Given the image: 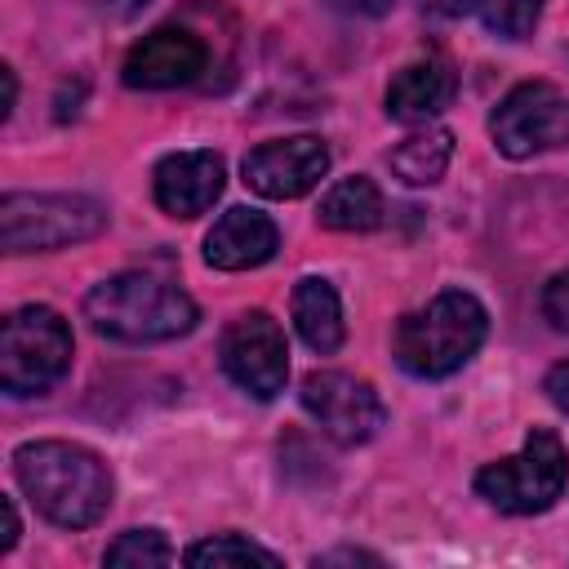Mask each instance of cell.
<instances>
[{
	"label": "cell",
	"instance_id": "13",
	"mask_svg": "<svg viewBox=\"0 0 569 569\" xmlns=\"http://www.w3.org/2000/svg\"><path fill=\"white\" fill-rule=\"evenodd\" d=\"M276 222L258 209H227L204 236V258L218 271H249L276 253Z\"/></svg>",
	"mask_w": 569,
	"mask_h": 569
},
{
	"label": "cell",
	"instance_id": "27",
	"mask_svg": "<svg viewBox=\"0 0 569 569\" xmlns=\"http://www.w3.org/2000/svg\"><path fill=\"white\" fill-rule=\"evenodd\" d=\"M342 4H351V9H360V13H382L391 0H342Z\"/></svg>",
	"mask_w": 569,
	"mask_h": 569
},
{
	"label": "cell",
	"instance_id": "10",
	"mask_svg": "<svg viewBox=\"0 0 569 569\" xmlns=\"http://www.w3.org/2000/svg\"><path fill=\"white\" fill-rule=\"evenodd\" d=\"M329 173V147L311 133L262 142L244 156V182L267 200H298Z\"/></svg>",
	"mask_w": 569,
	"mask_h": 569
},
{
	"label": "cell",
	"instance_id": "2",
	"mask_svg": "<svg viewBox=\"0 0 569 569\" xmlns=\"http://www.w3.org/2000/svg\"><path fill=\"white\" fill-rule=\"evenodd\" d=\"M84 316L107 338L164 342V338H182L196 325V302L173 280H160L147 271H120L89 289Z\"/></svg>",
	"mask_w": 569,
	"mask_h": 569
},
{
	"label": "cell",
	"instance_id": "21",
	"mask_svg": "<svg viewBox=\"0 0 569 569\" xmlns=\"http://www.w3.org/2000/svg\"><path fill=\"white\" fill-rule=\"evenodd\" d=\"M542 316L560 333H569V271H560V276L547 280V289H542Z\"/></svg>",
	"mask_w": 569,
	"mask_h": 569
},
{
	"label": "cell",
	"instance_id": "3",
	"mask_svg": "<svg viewBox=\"0 0 569 569\" xmlns=\"http://www.w3.org/2000/svg\"><path fill=\"white\" fill-rule=\"evenodd\" d=\"M485 333H489L485 307L467 289H445L422 311H409L396 325V360L413 378H445L476 356Z\"/></svg>",
	"mask_w": 569,
	"mask_h": 569
},
{
	"label": "cell",
	"instance_id": "25",
	"mask_svg": "<svg viewBox=\"0 0 569 569\" xmlns=\"http://www.w3.org/2000/svg\"><path fill=\"white\" fill-rule=\"evenodd\" d=\"M360 560L378 565V556H369V551H329V556H316V565H360Z\"/></svg>",
	"mask_w": 569,
	"mask_h": 569
},
{
	"label": "cell",
	"instance_id": "7",
	"mask_svg": "<svg viewBox=\"0 0 569 569\" xmlns=\"http://www.w3.org/2000/svg\"><path fill=\"white\" fill-rule=\"evenodd\" d=\"M489 133L511 160L556 151L569 142V98L547 80H525L493 107Z\"/></svg>",
	"mask_w": 569,
	"mask_h": 569
},
{
	"label": "cell",
	"instance_id": "23",
	"mask_svg": "<svg viewBox=\"0 0 569 569\" xmlns=\"http://www.w3.org/2000/svg\"><path fill=\"white\" fill-rule=\"evenodd\" d=\"M0 520H4L0 551H13V542H18V511H13V498H0Z\"/></svg>",
	"mask_w": 569,
	"mask_h": 569
},
{
	"label": "cell",
	"instance_id": "14",
	"mask_svg": "<svg viewBox=\"0 0 569 569\" xmlns=\"http://www.w3.org/2000/svg\"><path fill=\"white\" fill-rule=\"evenodd\" d=\"M453 71L440 58H418L409 67H400L387 84V116L405 120V124H422L431 116H440L453 102Z\"/></svg>",
	"mask_w": 569,
	"mask_h": 569
},
{
	"label": "cell",
	"instance_id": "19",
	"mask_svg": "<svg viewBox=\"0 0 569 569\" xmlns=\"http://www.w3.org/2000/svg\"><path fill=\"white\" fill-rule=\"evenodd\" d=\"M102 560L107 565H169L173 560V547L164 542L160 529H129V533H120L107 547Z\"/></svg>",
	"mask_w": 569,
	"mask_h": 569
},
{
	"label": "cell",
	"instance_id": "24",
	"mask_svg": "<svg viewBox=\"0 0 569 569\" xmlns=\"http://www.w3.org/2000/svg\"><path fill=\"white\" fill-rule=\"evenodd\" d=\"M427 4H431L440 18H462V13H476L485 0H427Z\"/></svg>",
	"mask_w": 569,
	"mask_h": 569
},
{
	"label": "cell",
	"instance_id": "9",
	"mask_svg": "<svg viewBox=\"0 0 569 569\" xmlns=\"http://www.w3.org/2000/svg\"><path fill=\"white\" fill-rule=\"evenodd\" d=\"M222 369L253 400H276L289 378L284 329L267 311H244L222 333Z\"/></svg>",
	"mask_w": 569,
	"mask_h": 569
},
{
	"label": "cell",
	"instance_id": "12",
	"mask_svg": "<svg viewBox=\"0 0 569 569\" xmlns=\"http://www.w3.org/2000/svg\"><path fill=\"white\" fill-rule=\"evenodd\" d=\"M222 196V160L213 151H178L156 169V204L173 218H196Z\"/></svg>",
	"mask_w": 569,
	"mask_h": 569
},
{
	"label": "cell",
	"instance_id": "15",
	"mask_svg": "<svg viewBox=\"0 0 569 569\" xmlns=\"http://www.w3.org/2000/svg\"><path fill=\"white\" fill-rule=\"evenodd\" d=\"M293 325H298L302 342L320 356L342 347V307H338V293L329 280L307 276L293 284Z\"/></svg>",
	"mask_w": 569,
	"mask_h": 569
},
{
	"label": "cell",
	"instance_id": "11",
	"mask_svg": "<svg viewBox=\"0 0 569 569\" xmlns=\"http://www.w3.org/2000/svg\"><path fill=\"white\" fill-rule=\"evenodd\" d=\"M209 67V49L187 27H156L124 58V84L133 89H178Z\"/></svg>",
	"mask_w": 569,
	"mask_h": 569
},
{
	"label": "cell",
	"instance_id": "18",
	"mask_svg": "<svg viewBox=\"0 0 569 569\" xmlns=\"http://www.w3.org/2000/svg\"><path fill=\"white\" fill-rule=\"evenodd\" d=\"M182 560H187V565H213V569H222V565H267V569H276V565H280L267 547H258V542H249V538H240V533L204 538V542L187 547Z\"/></svg>",
	"mask_w": 569,
	"mask_h": 569
},
{
	"label": "cell",
	"instance_id": "5",
	"mask_svg": "<svg viewBox=\"0 0 569 569\" xmlns=\"http://www.w3.org/2000/svg\"><path fill=\"white\" fill-rule=\"evenodd\" d=\"M565 480H569L565 445L556 440V431L533 427L516 458L489 462L476 476V489L489 507H498L507 516H533V511H547L565 493Z\"/></svg>",
	"mask_w": 569,
	"mask_h": 569
},
{
	"label": "cell",
	"instance_id": "4",
	"mask_svg": "<svg viewBox=\"0 0 569 569\" xmlns=\"http://www.w3.org/2000/svg\"><path fill=\"white\" fill-rule=\"evenodd\" d=\"M71 365V329L53 307H18L0 333V382L9 396L49 391Z\"/></svg>",
	"mask_w": 569,
	"mask_h": 569
},
{
	"label": "cell",
	"instance_id": "6",
	"mask_svg": "<svg viewBox=\"0 0 569 569\" xmlns=\"http://www.w3.org/2000/svg\"><path fill=\"white\" fill-rule=\"evenodd\" d=\"M102 227H107V213L89 196H4L0 200V240L9 253L80 244Z\"/></svg>",
	"mask_w": 569,
	"mask_h": 569
},
{
	"label": "cell",
	"instance_id": "26",
	"mask_svg": "<svg viewBox=\"0 0 569 569\" xmlns=\"http://www.w3.org/2000/svg\"><path fill=\"white\" fill-rule=\"evenodd\" d=\"M147 0H102V9L107 13H116V18H129V13H138Z\"/></svg>",
	"mask_w": 569,
	"mask_h": 569
},
{
	"label": "cell",
	"instance_id": "8",
	"mask_svg": "<svg viewBox=\"0 0 569 569\" xmlns=\"http://www.w3.org/2000/svg\"><path fill=\"white\" fill-rule=\"evenodd\" d=\"M298 400L320 422V431L338 445H365L387 422V409H382L378 391L365 378H351V373H338V369L307 373Z\"/></svg>",
	"mask_w": 569,
	"mask_h": 569
},
{
	"label": "cell",
	"instance_id": "17",
	"mask_svg": "<svg viewBox=\"0 0 569 569\" xmlns=\"http://www.w3.org/2000/svg\"><path fill=\"white\" fill-rule=\"evenodd\" d=\"M449 156H453V133L449 129H422L413 138H405L387 160H391V173L409 187H431L445 169H449Z\"/></svg>",
	"mask_w": 569,
	"mask_h": 569
},
{
	"label": "cell",
	"instance_id": "16",
	"mask_svg": "<svg viewBox=\"0 0 569 569\" xmlns=\"http://www.w3.org/2000/svg\"><path fill=\"white\" fill-rule=\"evenodd\" d=\"M320 222L333 231H373L382 222V196L369 178H342L320 200Z\"/></svg>",
	"mask_w": 569,
	"mask_h": 569
},
{
	"label": "cell",
	"instance_id": "1",
	"mask_svg": "<svg viewBox=\"0 0 569 569\" xmlns=\"http://www.w3.org/2000/svg\"><path fill=\"white\" fill-rule=\"evenodd\" d=\"M13 476L36 511L62 529H89L111 507L107 462L71 440H36L13 453Z\"/></svg>",
	"mask_w": 569,
	"mask_h": 569
},
{
	"label": "cell",
	"instance_id": "20",
	"mask_svg": "<svg viewBox=\"0 0 569 569\" xmlns=\"http://www.w3.org/2000/svg\"><path fill=\"white\" fill-rule=\"evenodd\" d=\"M538 13H542V0H485L480 4L485 27L502 40H525L533 31Z\"/></svg>",
	"mask_w": 569,
	"mask_h": 569
},
{
	"label": "cell",
	"instance_id": "22",
	"mask_svg": "<svg viewBox=\"0 0 569 569\" xmlns=\"http://www.w3.org/2000/svg\"><path fill=\"white\" fill-rule=\"evenodd\" d=\"M547 396H551V405L560 409V413H569V360L565 365H556L551 373H547Z\"/></svg>",
	"mask_w": 569,
	"mask_h": 569
}]
</instances>
